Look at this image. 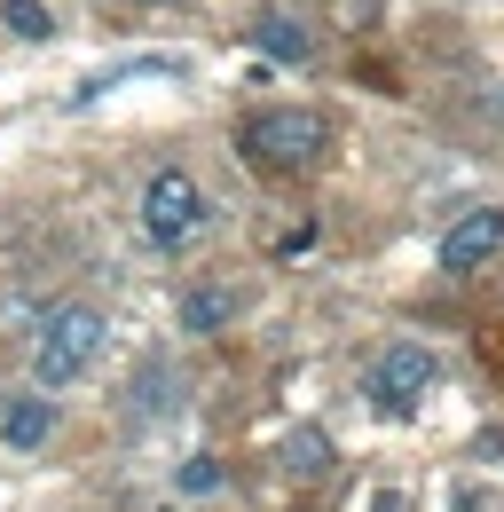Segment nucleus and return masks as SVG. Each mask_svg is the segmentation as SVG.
<instances>
[{"label": "nucleus", "mask_w": 504, "mask_h": 512, "mask_svg": "<svg viewBox=\"0 0 504 512\" xmlns=\"http://www.w3.org/2000/svg\"><path fill=\"white\" fill-rule=\"evenodd\" d=\"M323 142H331V127L315 111H260L237 134V150H245L260 174H308L315 158H323Z\"/></svg>", "instance_id": "1"}, {"label": "nucleus", "mask_w": 504, "mask_h": 512, "mask_svg": "<svg viewBox=\"0 0 504 512\" xmlns=\"http://www.w3.org/2000/svg\"><path fill=\"white\" fill-rule=\"evenodd\" d=\"M95 355H103V316H95V308H56V316L40 323L32 379L40 386H71V379L95 371Z\"/></svg>", "instance_id": "2"}, {"label": "nucleus", "mask_w": 504, "mask_h": 512, "mask_svg": "<svg viewBox=\"0 0 504 512\" xmlns=\"http://www.w3.org/2000/svg\"><path fill=\"white\" fill-rule=\"evenodd\" d=\"M205 221H213V205L197 190V174H182V166L150 174V190H142V229H150V245H189Z\"/></svg>", "instance_id": "3"}, {"label": "nucleus", "mask_w": 504, "mask_h": 512, "mask_svg": "<svg viewBox=\"0 0 504 512\" xmlns=\"http://www.w3.org/2000/svg\"><path fill=\"white\" fill-rule=\"evenodd\" d=\"M426 394H434V355H426V347L402 339V347H386L371 363V402L378 410H418Z\"/></svg>", "instance_id": "4"}, {"label": "nucleus", "mask_w": 504, "mask_h": 512, "mask_svg": "<svg viewBox=\"0 0 504 512\" xmlns=\"http://www.w3.org/2000/svg\"><path fill=\"white\" fill-rule=\"evenodd\" d=\"M504 245V213L497 205H473V213H457L449 221V237H441V268L449 276H473V268H489Z\"/></svg>", "instance_id": "5"}, {"label": "nucleus", "mask_w": 504, "mask_h": 512, "mask_svg": "<svg viewBox=\"0 0 504 512\" xmlns=\"http://www.w3.org/2000/svg\"><path fill=\"white\" fill-rule=\"evenodd\" d=\"M252 48H260L268 64H308L315 32L300 24V16H284V8H260V16H252Z\"/></svg>", "instance_id": "6"}, {"label": "nucleus", "mask_w": 504, "mask_h": 512, "mask_svg": "<svg viewBox=\"0 0 504 512\" xmlns=\"http://www.w3.org/2000/svg\"><path fill=\"white\" fill-rule=\"evenodd\" d=\"M56 434V394H16V402H0V442L8 449H40Z\"/></svg>", "instance_id": "7"}, {"label": "nucleus", "mask_w": 504, "mask_h": 512, "mask_svg": "<svg viewBox=\"0 0 504 512\" xmlns=\"http://www.w3.org/2000/svg\"><path fill=\"white\" fill-rule=\"evenodd\" d=\"M237 316H245V292L237 284H197V292H182V331H229Z\"/></svg>", "instance_id": "8"}, {"label": "nucleus", "mask_w": 504, "mask_h": 512, "mask_svg": "<svg viewBox=\"0 0 504 512\" xmlns=\"http://www.w3.org/2000/svg\"><path fill=\"white\" fill-rule=\"evenodd\" d=\"M284 473H292V481H323V473H331V434H315V426L284 434Z\"/></svg>", "instance_id": "9"}, {"label": "nucleus", "mask_w": 504, "mask_h": 512, "mask_svg": "<svg viewBox=\"0 0 504 512\" xmlns=\"http://www.w3.org/2000/svg\"><path fill=\"white\" fill-rule=\"evenodd\" d=\"M0 24H8L16 40H56V16H48V0H0Z\"/></svg>", "instance_id": "10"}, {"label": "nucleus", "mask_w": 504, "mask_h": 512, "mask_svg": "<svg viewBox=\"0 0 504 512\" xmlns=\"http://www.w3.org/2000/svg\"><path fill=\"white\" fill-rule=\"evenodd\" d=\"M182 489H189V497H213V489H221V465H213V457H189V465H182Z\"/></svg>", "instance_id": "11"}, {"label": "nucleus", "mask_w": 504, "mask_h": 512, "mask_svg": "<svg viewBox=\"0 0 504 512\" xmlns=\"http://www.w3.org/2000/svg\"><path fill=\"white\" fill-rule=\"evenodd\" d=\"M371 512H402V497H394V489H378V497H371Z\"/></svg>", "instance_id": "12"}]
</instances>
